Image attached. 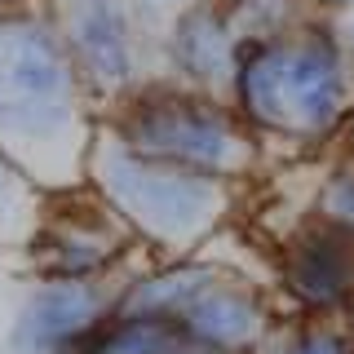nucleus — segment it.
<instances>
[{
    "mask_svg": "<svg viewBox=\"0 0 354 354\" xmlns=\"http://www.w3.org/2000/svg\"><path fill=\"white\" fill-rule=\"evenodd\" d=\"M53 9H0V151L44 195L80 191L97 120Z\"/></svg>",
    "mask_w": 354,
    "mask_h": 354,
    "instance_id": "1",
    "label": "nucleus"
},
{
    "mask_svg": "<svg viewBox=\"0 0 354 354\" xmlns=\"http://www.w3.org/2000/svg\"><path fill=\"white\" fill-rule=\"evenodd\" d=\"M84 186L93 191L138 248L155 257H195L230 213V182L147 160L106 129L93 133Z\"/></svg>",
    "mask_w": 354,
    "mask_h": 354,
    "instance_id": "2",
    "label": "nucleus"
},
{
    "mask_svg": "<svg viewBox=\"0 0 354 354\" xmlns=\"http://www.w3.org/2000/svg\"><path fill=\"white\" fill-rule=\"evenodd\" d=\"M319 217L337 221V226L354 230V164L337 169L324 182V195H319Z\"/></svg>",
    "mask_w": 354,
    "mask_h": 354,
    "instance_id": "15",
    "label": "nucleus"
},
{
    "mask_svg": "<svg viewBox=\"0 0 354 354\" xmlns=\"http://www.w3.org/2000/svg\"><path fill=\"white\" fill-rule=\"evenodd\" d=\"M346 102V66L324 31L243 40L230 75V111L252 133H328Z\"/></svg>",
    "mask_w": 354,
    "mask_h": 354,
    "instance_id": "4",
    "label": "nucleus"
},
{
    "mask_svg": "<svg viewBox=\"0 0 354 354\" xmlns=\"http://www.w3.org/2000/svg\"><path fill=\"white\" fill-rule=\"evenodd\" d=\"M235 53H239V36L230 27L221 0H191V5H182L173 14L169 31H164L169 75L186 88H199V93H217L221 84L230 88Z\"/></svg>",
    "mask_w": 354,
    "mask_h": 354,
    "instance_id": "10",
    "label": "nucleus"
},
{
    "mask_svg": "<svg viewBox=\"0 0 354 354\" xmlns=\"http://www.w3.org/2000/svg\"><path fill=\"white\" fill-rule=\"evenodd\" d=\"M226 270L213 257H164L155 266H142L138 274H124L115 288V315H138V319H173L204 292L217 274Z\"/></svg>",
    "mask_w": 354,
    "mask_h": 354,
    "instance_id": "11",
    "label": "nucleus"
},
{
    "mask_svg": "<svg viewBox=\"0 0 354 354\" xmlns=\"http://www.w3.org/2000/svg\"><path fill=\"white\" fill-rule=\"evenodd\" d=\"M53 18L93 102H120L142 84V22L133 0H58Z\"/></svg>",
    "mask_w": 354,
    "mask_h": 354,
    "instance_id": "6",
    "label": "nucleus"
},
{
    "mask_svg": "<svg viewBox=\"0 0 354 354\" xmlns=\"http://www.w3.org/2000/svg\"><path fill=\"white\" fill-rule=\"evenodd\" d=\"M9 5H18V0H0V9H9Z\"/></svg>",
    "mask_w": 354,
    "mask_h": 354,
    "instance_id": "18",
    "label": "nucleus"
},
{
    "mask_svg": "<svg viewBox=\"0 0 354 354\" xmlns=\"http://www.w3.org/2000/svg\"><path fill=\"white\" fill-rule=\"evenodd\" d=\"M133 5H142V9H164V5H177V9H182V5H191V0H133Z\"/></svg>",
    "mask_w": 354,
    "mask_h": 354,
    "instance_id": "16",
    "label": "nucleus"
},
{
    "mask_svg": "<svg viewBox=\"0 0 354 354\" xmlns=\"http://www.w3.org/2000/svg\"><path fill=\"white\" fill-rule=\"evenodd\" d=\"M252 354H354V332L346 324L306 319L297 328H274V337Z\"/></svg>",
    "mask_w": 354,
    "mask_h": 354,
    "instance_id": "13",
    "label": "nucleus"
},
{
    "mask_svg": "<svg viewBox=\"0 0 354 354\" xmlns=\"http://www.w3.org/2000/svg\"><path fill=\"white\" fill-rule=\"evenodd\" d=\"M115 288L111 283H66V279H36L22 297L9 346L14 354H84L93 337L115 315Z\"/></svg>",
    "mask_w": 354,
    "mask_h": 354,
    "instance_id": "8",
    "label": "nucleus"
},
{
    "mask_svg": "<svg viewBox=\"0 0 354 354\" xmlns=\"http://www.w3.org/2000/svg\"><path fill=\"white\" fill-rule=\"evenodd\" d=\"M279 288L306 319L337 324L354 310V230L310 217L279 248Z\"/></svg>",
    "mask_w": 354,
    "mask_h": 354,
    "instance_id": "7",
    "label": "nucleus"
},
{
    "mask_svg": "<svg viewBox=\"0 0 354 354\" xmlns=\"http://www.w3.org/2000/svg\"><path fill=\"white\" fill-rule=\"evenodd\" d=\"M129 248H138L133 235L84 186L44 199V213L27 239L36 279L66 283H111Z\"/></svg>",
    "mask_w": 354,
    "mask_h": 354,
    "instance_id": "5",
    "label": "nucleus"
},
{
    "mask_svg": "<svg viewBox=\"0 0 354 354\" xmlns=\"http://www.w3.org/2000/svg\"><path fill=\"white\" fill-rule=\"evenodd\" d=\"M177 328L191 346L208 354H252L274 337V310H270V297L252 279L221 270L177 315Z\"/></svg>",
    "mask_w": 354,
    "mask_h": 354,
    "instance_id": "9",
    "label": "nucleus"
},
{
    "mask_svg": "<svg viewBox=\"0 0 354 354\" xmlns=\"http://www.w3.org/2000/svg\"><path fill=\"white\" fill-rule=\"evenodd\" d=\"M44 199L49 195L0 151V235L27 243L31 230H36V221H40V213H44Z\"/></svg>",
    "mask_w": 354,
    "mask_h": 354,
    "instance_id": "12",
    "label": "nucleus"
},
{
    "mask_svg": "<svg viewBox=\"0 0 354 354\" xmlns=\"http://www.w3.org/2000/svg\"><path fill=\"white\" fill-rule=\"evenodd\" d=\"M239 44L243 40H279L292 22V0H221Z\"/></svg>",
    "mask_w": 354,
    "mask_h": 354,
    "instance_id": "14",
    "label": "nucleus"
},
{
    "mask_svg": "<svg viewBox=\"0 0 354 354\" xmlns=\"http://www.w3.org/2000/svg\"><path fill=\"white\" fill-rule=\"evenodd\" d=\"M97 129L120 138L147 160L204 173L235 186L257 160L252 129L213 93H199L177 80H142L133 93L97 115Z\"/></svg>",
    "mask_w": 354,
    "mask_h": 354,
    "instance_id": "3",
    "label": "nucleus"
},
{
    "mask_svg": "<svg viewBox=\"0 0 354 354\" xmlns=\"http://www.w3.org/2000/svg\"><path fill=\"white\" fill-rule=\"evenodd\" d=\"M346 31H350V44H354V18H350V27H346Z\"/></svg>",
    "mask_w": 354,
    "mask_h": 354,
    "instance_id": "17",
    "label": "nucleus"
}]
</instances>
